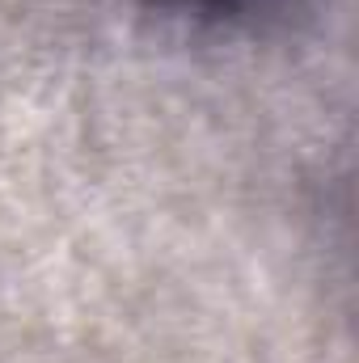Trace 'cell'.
I'll use <instances>...</instances> for the list:
<instances>
[{"label":"cell","instance_id":"obj_1","mask_svg":"<svg viewBox=\"0 0 359 363\" xmlns=\"http://www.w3.org/2000/svg\"><path fill=\"white\" fill-rule=\"evenodd\" d=\"M194 13H211V17H254V13H270L283 0H182Z\"/></svg>","mask_w":359,"mask_h":363}]
</instances>
